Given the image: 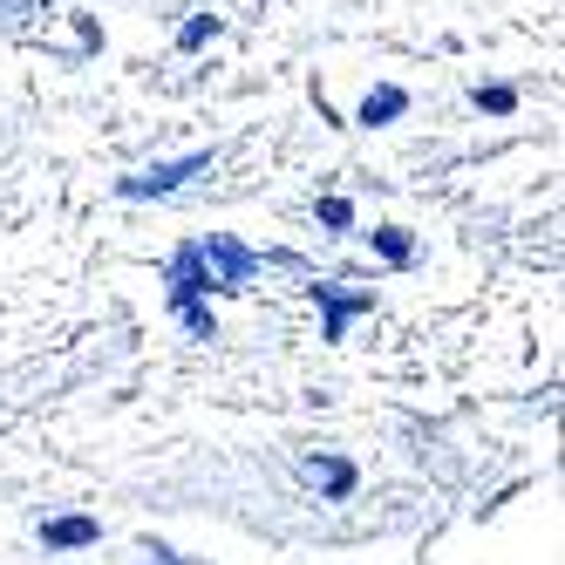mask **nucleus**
Segmentation results:
<instances>
[{"label": "nucleus", "mask_w": 565, "mask_h": 565, "mask_svg": "<svg viewBox=\"0 0 565 565\" xmlns=\"http://www.w3.org/2000/svg\"><path fill=\"white\" fill-rule=\"evenodd\" d=\"M198 266H205L212 294H232V287H253L259 253H246L238 238H205V246H198Z\"/></svg>", "instance_id": "1"}, {"label": "nucleus", "mask_w": 565, "mask_h": 565, "mask_svg": "<svg viewBox=\"0 0 565 565\" xmlns=\"http://www.w3.org/2000/svg\"><path fill=\"white\" fill-rule=\"evenodd\" d=\"M212 157L205 150H191V157H171V164H150L143 178H124V198H164V191H178L184 178H198Z\"/></svg>", "instance_id": "2"}, {"label": "nucleus", "mask_w": 565, "mask_h": 565, "mask_svg": "<svg viewBox=\"0 0 565 565\" xmlns=\"http://www.w3.org/2000/svg\"><path fill=\"white\" fill-rule=\"evenodd\" d=\"M96 539H103L96 518H49V524H42V545H49V552H83V545H96Z\"/></svg>", "instance_id": "3"}, {"label": "nucleus", "mask_w": 565, "mask_h": 565, "mask_svg": "<svg viewBox=\"0 0 565 565\" xmlns=\"http://www.w3.org/2000/svg\"><path fill=\"white\" fill-rule=\"evenodd\" d=\"M313 300L328 307V341H341V334H348V320H354L361 307H375L369 294H341V287H313Z\"/></svg>", "instance_id": "4"}, {"label": "nucleus", "mask_w": 565, "mask_h": 565, "mask_svg": "<svg viewBox=\"0 0 565 565\" xmlns=\"http://www.w3.org/2000/svg\"><path fill=\"white\" fill-rule=\"evenodd\" d=\"M307 477L320 483V491H334V498L354 491V463H341V457H307Z\"/></svg>", "instance_id": "5"}, {"label": "nucleus", "mask_w": 565, "mask_h": 565, "mask_svg": "<svg viewBox=\"0 0 565 565\" xmlns=\"http://www.w3.org/2000/svg\"><path fill=\"white\" fill-rule=\"evenodd\" d=\"M402 109H409V96H402V89H369V103H361V124L382 130V124H395Z\"/></svg>", "instance_id": "6"}, {"label": "nucleus", "mask_w": 565, "mask_h": 565, "mask_svg": "<svg viewBox=\"0 0 565 565\" xmlns=\"http://www.w3.org/2000/svg\"><path fill=\"white\" fill-rule=\"evenodd\" d=\"M212 34H218V14H191V21L178 28V49H205Z\"/></svg>", "instance_id": "7"}, {"label": "nucleus", "mask_w": 565, "mask_h": 565, "mask_svg": "<svg viewBox=\"0 0 565 565\" xmlns=\"http://www.w3.org/2000/svg\"><path fill=\"white\" fill-rule=\"evenodd\" d=\"M375 246H382V259L402 266V259H409V232H402V225H382V232H375Z\"/></svg>", "instance_id": "8"}, {"label": "nucleus", "mask_w": 565, "mask_h": 565, "mask_svg": "<svg viewBox=\"0 0 565 565\" xmlns=\"http://www.w3.org/2000/svg\"><path fill=\"white\" fill-rule=\"evenodd\" d=\"M320 225H328V232H348V225H354V205H348V198H328V205H320Z\"/></svg>", "instance_id": "9"}, {"label": "nucleus", "mask_w": 565, "mask_h": 565, "mask_svg": "<svg viewBox=\"0 0 565 565\" xmlns=\"http://www.w3.org/2000/svg\"><path fill=\"white\" fill-rule=\"evenodd\" d=\"M477 109H491V116H511V109H518V96H511V89H477Z\"/></svg>", "instance_id": "10"}]
</instances>
